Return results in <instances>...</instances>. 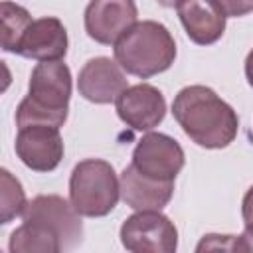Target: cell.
I'll return each mask as SVG.
<instances>
[{
	"label": "cell",
	"instance_id": "obj_1",
	"mask_svg": "<svg viewBox=\"0 0 253 253\" xmlns=\"http://www.w3.org/2000/svg\"><path fill=\"white\" fill-rule=\"evenodd\" d=\"M172 113L186 136L204 148H225L237 136L235 111L210 87H184L172 103Z\"/></svg>",
	"mask_w": 253,
	"mask_h": 253
},
{
	"label": "cell",
	"instance_id": "obj_2",
	"mask_svg": "<svg viewBox=\"0 0 253 253\" xmlns=\"http://www.w3.org/2000/svg\"><path fill=\"white\" fill-rule=\"evenodd\" d=\"M71 99V71L57 61H40L30 75L28 97L16 111L18 128L28 125L61 126L67 119Z\"/></svg>",
	"mask_w": 253,
	"mask_h": 253
},
{
	"label": "cell",
	"instance_id": "obj_3",
	"mask_svg": "<svg viewBox=\"0 0 253 253\" xmlns=\"http://www.w3.org/2000/svg\"><path fill=\"white\" fill-rule=\"evenodd\" d=\"M115 59L126 73L148 79L174 63L176 42L160 22L142 20L119 38L115 43Z\"/></svg>",
	"mask_w": 253,
	"mask_h": 253
},
{
	"label": "cell",
	"instance_id": "obj_4",
	"mask_svg": "<svg viewBox=\"0 0 253 253\" xmlns=\"http://www.w3.org/2000/svg\"><path fill=\"white\" fill-rule=\"evenodd\" d=\"M121 198V180L115 168L99 158L79 162L69 178V202L79 215L103 217Z\"/></svg>",
	"mask_w": 253,
	"mask_h": 253
},
{
	"label": "cell",
	"instance_id": "obj_5",
	"mask_svg": "<svg viewBox=\"0 0 253 253\" xmlns=\"http://www.w3.org/2000/svg\"><path fill=\"white\" fill-rule=\"evenodd\" d=\"M121 243L132 253H172L178 247V229L160 210H144L121 225Z\"/></svg>",
	"mask_w": 253,
	"mask_h": 253
},
{
	"label": "cell",
	"instance_id": "obj_6",
	"mask_svg": "<svg viewBox=\"0 0 253 253\" xmlns=\"http://www.w3.org/2000/svg\"><path fill=\"white\" fill-rule=\"evenodd\" d=\"M24 221H34L49 227L61 241L63 249H71L77 243H81L83 237V223L71 202L63 200L61 196L47 194V196H36L32 202H28L24 213Z\"/></svg>",
	"mask_w": 253,
	"mask_h": 253
},
{
	"label": "cell",
	"instance_id": "obj_7",
	"mask_svg": "<svg viewBox=\"0 0 253 253\" xmlns=\"http://www.w3.org/2000/svg\"><path fill=\"white\" fill-rule=\"evenodd\" d=\"M134 0H91L85 8V32L91 40L115 45L136 24Z\"/></svg>",
	"mask_w": 253,
	"mask_h": 253
},
{
	"label": "cell",
	"instance_id": "obj_8",
	"mask_svg": "<svg viewBox=\"0 0 253 253\" xmlns=\"http://www.w3.org/2000/svg\"><path fill=\"white\" fill-rule=\"evenodd\" d=\"M18 158L36 172H51L63 158V140L57 126L28 125L16 136Z\"/></svg>",
	"mask_w": 253,
	"mask_h": 253
},
{
	"label": "cell",
	"instance_id": "obj_9",
	"mask_svg": "<svg viewBox=\"0 0 253 253\" xmlns=\"http://www.w3.org/2000/svg\"><path fill=\"white\" fill-rule=\"evenodd\" d=\"M132 164L146 176L174 180L184 166V150L172 136L148 132L134 146Z\"/></svg>",
	"mask_w": 253,
	"mask_h": 253
},
{
	"label": "cell",
	"instance_id": "obj_10",
	"mask_svg": "<svg viewBox=\"0 0 253 253\" xmlns=\"http://www.w3.org/2000/svg\"><path fill=\"white\" fill-rule=\"evenodd\" d=\"M115 103L121 121L134 130H152L166 115L164 95L148 83L126 87Z\"/></svg>",
	"mask_w": 253,
	"mask_h": 253
},
{
	"label": "cell",
	"instance_id": "obj_11",
	"mask_svg": "<svg viewBox=\"0 0 253 253\" xmlns=\"http://www.w3.org/2000/svg\"><path fill=\"white\" fill-rule=\"evenodd\" d=\"M128 87L125 69L111 57H93L79 71L77 89L79 95L91 103L107 105L115 103L119 95Z\"/></svg>",
	"mask_w": 253,
	"mask_h": 253
},
{
	"label": "cell",
	"instance_id": "obj_12",
	"mask_svg": "<svg viewBox=\"0 0 253 253\" xmlns=\"http://www.w3.org/2000/svg\"><path fill=\"white\" fill-rule=\"evenodd\" d=\"M178 18L188 38L198 45L215 43L225 32V12L215 0H180Z\"/></svg>",
	"mask_w": 253,
	"mask_h": 253
},
{
	"label": "cell",
	"instance_id": "obj_13",
	"mask_svg": "<svg viewBox=\"0 0 253 253\" xmlns=\"http://www.w3.org/2000/svg\"><path fill=\"white\" fill-rule=\"evenodd\" d=\"M174 194V180H158L142 174L134 164L126 166L121 174V198L136 210H162Z\"/></svg>",
	"mask_w": 253,
	"mask_h": 253
},
{
	"label": "cell",
	"instance_id": "obj_14",
	"mask_svg": "<svg viewBox=\"0 0 253 253\" xmlns=\"http://www.w3.org/2000/svg\"><path fill=\"white\" fill-rule=\"evenodd\" d=\"M18 53L36 61H57L65 57L67 53L65 26L53 16L34 20L22 38Z\"/></svg>",
	"mask_w": 253,
	"mask_h": 253
},
{
	"label": "cell",
	"instance_id": "obj_15",
	"mask_svg": "<svg viewBox=\"0 0 253 253\" xmlns=\"http://www.w3.org/2000/svg\"><path fill=\"white\" fill-rule=\"evenodd\" d=\"M8 249L12 253H57L61 251L59 237L45 225L24 221L10 235Z\"/></svg>",
	"mask_w": 253,
	"mask_h": 253
},
{
	"label": "cell",
	"instance_id": "obj_16",
	"mask_svg": "<svg viewBox=\"0 0 253 253\" xmlns=\"http://www.w3.org/2000/svg\"><path fill=\"white\" fill-rule=\"evenodd\" d=\"M32 16L26 8L4 0L0 4V34H2V49L18 53L22 38L32 24Z\"/></svg>",
	"mask_w": 253,
	"mask_h": 253
},
{
	"label": "cell",
	"instance_id": "obj_17",
	"mask_svg": "<svg viewBox=\"0 0 253 253\" xmlns=\"http://www.w3.org/2000/svg\"><path fill=\"white\" fill-rule=\"evenodd\" d=\"M26 194L18 178H14L6 168L0 170V221L10 223L14 217L22 215L26 210Z\"/></svg>",
	"mask_w": 253,
	"mask_h": 253
},
{
	"label": "cell",
	"instance_id": "obj_18",
	"mask_svg": "<svg viewBox=\"0 0 253 253\" xmlns=\"http://www.w3.org/2000/svg\"><path fill=\"white\" fill-rule=\"evenodd\" d=\"M237 251V235H217V233H210L204 235V239L198 243L196 251Z\"/></svg>",
	"mask_w": 253,
	"mask_h": 253
},
{
	"label": "cell",
	"instance_id": "obj_19",
	"mask_svg": "<svg viewBox=\"0 0 253 253\" xmlns=\"http://www.w3.org/2000/svg\"><path fill=\"white\" fill-rule=\"evenodd\" d=\"M215 2L221 6L225 16H233V18L245 16L253 10V0H215Z\"/></svg>",
	"mask_w": 253,
	"mask_h": 253
},
{
	"label": "cell",
	"instance_id": "obj_20",
	"mask_svg": "<svg viewBox=\"0 0 253 253\" xmlns=\"http://www.w3.org/2000/svg\"><path fill=\"white\" fill-rule=\"evenodd\" d=\"M237 251H253V223H245L241 235H237Z\"/></svg>",
	"mask_w": 253,
	"mask_h": 253
},
{
	"label": "cell",
	"instance_id": "obj_21",
	"mask_svg": "<svg viewBox=\"0 0 253 253\" xmlns=\"http://www.w3.org/2000/svg\"><path fill=\"white\" fill-rule=\"evenodd\" d=\"M241 213H243L245 223H253V186L247 190V194H245V198H243Z\"/></svg>",
	"mask_w": 253,
	"mask_h": 253
},
{
	"label": "cell",
	"instance_id": "obj_22",
	"mask_svg": "<svg viewBox=\"0 0 253 253\" xmlns=\"http://www.w3.org/2000/svg\"><path fill=\"white\" fill-rule=\"evenodd\" d=\"M245 75H247V83L253 87V49L247 53V59H245Z\"/></svg>",
	"mask_w": 253,
	"mask_h": 253
},
{
	"label": "cell",
	"instance_id": "obj_23",
	"mask_svg": "<svg viewBox=\"0 0 253 253\" xmlns=\"http://www.w3.org/2000/svg\"><path fill=\"white\" fill-rule=\"evenodd\" d=\"M156 2H158L160 6H164V8H174L180 0H156Z\"/></svg>",
	"mask_w": 253,
	"mask_h": 253
}]
</instances>
